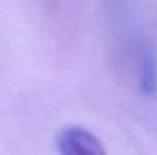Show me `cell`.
I'll use <instances>...</instances> for the list:
<instances>
[{
    "label": "cell",
    "mask_w": 157,
    "mask_h": 155,
    "mask_svg": "<svg viewBox=\"0 0 157 155\" xmlns=\"http://www.w3.org/2000/svg\"><path fill=\"white\" fill-rule=\"evenodd\" d=\"M59 155H106V150L97 135L80 126H68L57 135Z\"/></svg>",
    "instance_id": "6da1fadb"
},
{
    "label": "cell",
    "mask_w": 157,
    "mask_h": 155,
    "mask_svg": "<svg viewBox=\"0 0 157 155\" xmlns=\"http://www.w3.org/2000/svg\"><path fill=\"white\" fill-rule=\"evenodd\" d=\"M141 88L146 95L155 93V86H157V78H155V62H154V55L150 49H144L141 55Z\"/></svg>",
    "instance_id": "7a4b0ae2"
}]
</instances>
